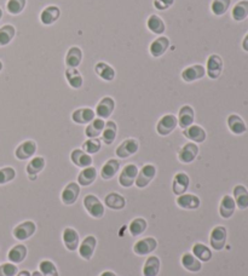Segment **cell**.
Listing matches in <instances>:
<instances>
[{
  "instance_id": "5b68a950",
  "label": "cell",
  "mask_w": 248,
  "mask_h": 276,
  "mask_svg": "<svg viewBox=\"0 0 248 276\" xmlns=\"http://www.w3.org/2000/svg\"><path fill=\"white\" fill-rule=\"evenodd\" d=\"M178 126V119L173 114H165L156 124V132L162 137H166L172 134Z\"/></svg>"
},
{
  "instance_id": "484cf974",
  "label": "cell",
  "mask_w": 248,
  "mask_h": 276,
  "mask_svg": "<svg viewBox=\"0 0 248 276\" xmlns=\"http://www.w3.org/2000/svg\"><path fill=\"white\" fill-rule=\"evenodd\" d=\"M82 50L79 46H70L66 54V66L68 68H78L82 62Z\"/></svg>"
},
{
  "instance_id": "f6af8a7d",
  "label": "cell",
  "mask_w": 248,
  "mask_h": 276,
  "mask_svg": "<svg viewBox=\"0 0 248 276\" xmlns=\"http://www.w3.org/2000/svg\"><path fill=\"white\" fill-rule=\"evenodd\" d=\"M231 0H213L212 4H211V11L214 16H220L225 15L228 10L230 8Z\"/></svg>"
},
{
  "instance_id": "6da1fadb",
  "label": "cell",
  "mask_w": 248,
  "mask_h": 276,
  "mask_svg": "<svg viewBox=\"0 0 248 276\" xmlns=\"http://www.w3.org/2000/svg\"><path fill=\"white\" fill-rule=\"evenodd\" d=\"M84 207L87 211V214L95 219H100L105 216V204L97 198L96 195L89 194L84 198Z\"/></svg>"
},
{
  "instance_id": "3957f363",
  "label": "cell",
  "mask_w": 248,
  "mask_h": 276,
  "mask_svg": "<svg viewBox=\"0 0 248 276\" xmlns=\"http://www.w3.org/2000/svg\"><path fill=\"white\" fill-rule=\"evenodd\" d=\"M228 230L223 225H217L211 230L210 244L214 251H222L226 245Z\"/></svg>"
},
{
  "instance_id": "7a4b0ae2",
  "label": "cell",
  "mask_w": 248,
  "mask_h": 276,
  "mask_svg": "<svg viewBox=\"0 0 248 276\" xmlns=\"http://www.w3.org/2000/svg\"><path fill=\"white\" fill-rule=\"evenodd\" d=\"M205 68L207 76H209L210 79H212V80H217L218 78H220L224 69L223 58L217 54L210 55L209 58H207Z\"/></svg>"
},
{
  "instance_id": "7402d4cb",
  "label": "cell",
  "mask_w": 248,
  "mask_h": 276,
  "mask_svg": "<svg viewBox=\"0 0 248 276\" xmlns=\"http://www.w3.org/2000/svg\"><path fill=\"white\" fill-rule=\"evenodd\" d=\"M62 240L66 248L70 252L76 251L80 245V236L74 228H66L63 230Z\"/></svg>"
},
{
  "instance_id": "ee69618b",
  "label": "cell",
  "mask_w": 248,
  "mask_h": 276,
  "mask_svg": "<svg viewBox=\"0 0 248 276\" xmlns=\"http://www.w3.org/2000/svg\"><path fill=\"white\" fill-rule=\"evenodd\" d=\"M148 228V223L144 218H135L129 225V231L132 236H139Z\"/></svg>"
},
{
  "instance_id": "9c48e42d",
  "label": "cell",
  "mask_w": 248,
  "mask_h": 276,
  "mask_svg": "<svg viewBox=\"0 0 248 276\" xmlns=\"http://www.w3.org/2000/svg\"><path fill=\"white\" fill-rule=\"evenodd\" d=\"M139 149V143L136 138H127L122 141L116 148L115 154L119 159H127L130 156L135 155Z\"/></svg>"
},
{
  "instance_id": "bcb514c9",
  "label": "cell",
  "mask_w": 248,
  "mask_h": 276,
  "mask_svg": "<svg viewBox=\"0 0 248 276\" xmlns=\"http://www.w3.org/2000/svg\"><path fill=\"white\" fill-rule=\"evenodd\" d=\"M26 5L27 0H8V3H6V11L10 15L17 16L22 14L23 10L26 9Z\"/></svg>"
},
{
  "instance_id": "836d02e7",
  "label": "cell",
  "mask_w": 248,
  "mask_h": 276,
  "mask_svg": "<svg viewBox=\"0 0 248 276\" xmlns=\"http://www.w3.org/2000/svg\"><path fill=\"white\" fill-rule=\"evenodd\" d=\"M100 136H102V142L106 145H112L116 139V136H118V125H116V122L113 120L106 121L105 129H103Z\"/></svg>"
},
{
  "instance_id": "5bb4252c",
  "label": "cell",
  "mask_w": 248,
  "mask_h": 276,
  "mask_svg": "<svg viewBox=\"0 0 248 276\" xmlns=\"http://www.w3.org/2000/svg\"><path fill=\"white\" fill-rule=\"evenodd\" d=\"M157 248V241L155 238H144L140 239L133 246V252L137 256H148L150 253H153L154 251Z\"/></svg>"
},
{
  "instance_id": "b9f144b4",
  "label": "cell",
  "mask_w": 248,
  "mask_h": 276,
  "mask_svg": "<svg viewBox=\"0 0 248 276\" xmlns=\"http://www.w3.org/2000/svg\"><path fill=\"white\" fill-rule=\"evenodd\" d=\"M192 253L201 262H210L212 259V251L206 245L201 244V242H196L193 246Z\"/></svg>"
},
{
  "instance_id": "d6986e66",
  "label": "cell",
  "mask_w": 248,
  "mask_h": 276,
  "mask_svg": "<svg viewBox=\"0 0 248 276\" xmlns=\"http://www.w3.org/2000/svg\"><path fill=\"white\" fill-rule=\"evenodd\" d=\"M183 136L189 139L190 142L196 143V144H199V143H203L207 138V134H206L205 129L201 128L200 125H194V124L192 126H189V128L183 130Z\"/></svg>"
},
{
  "instance_id": "83f0119b",
  "label": "cell",
  "mask_w": 248,
  "mask_h": 276,
  "mask_svg": "<svg viewBox=\"0 0 248 276\" xmlns=\"http://www.w3.org/2000/svg\"><path fill=\"white\" fill-rule=\"evenodd\" d=\"M95 73L97 74V76H99V78L102 79V80L108 81V82L113 81L116 76L115 69H114L109 63L103 62V61L96 63Z\"/></svg>"
},
{
  "instance_id": "f1b7e54d",
  "label": "cell",
  "mask_w": 248,
  "mask_h": 276,
  "mask_svg": "<svg viewBox=\"0 0 248 276\" xmlns=\"http://www.w3.org/2000/svg\"><path fill=\"white\" fill-rule=\"evenodd\" d=\"M176 202L183 209H197L201 206V200L199 196L194 194H187V193L179 195Z\"/></svg>"
},
{
  "instance_id": "9f6ffc18",
  "label": "cell",
  "mask_w": 248,
  "mask_h": 276,
  "mask_svg": "<svg viewBox=\"0 0 248 276\" xmlns=\"http://www.w3.org/2000/svg\"><path fill=\"white\" fill-rule=\"evenodd\" d=\"M31 276H43V274H42V272H40L39 270H38V271H36V270H35L34 272H33V274H32Z\"/></svg>"
},
{
  "instance_id": "d590c367",
  "label": "cell",
  "mask_w": 248,
  "mask_h": 276,
  "mask_svg": "<svg viewBox=\"0 0 248 276\" xmlns=\"http://www.w3.org/2000/svg\"><path fill=\"white\" fill-rule=\"evenodd\" d=\"M27 254H28V249L25 245L18 244L12 246L11 248L9 249L8 252V259L13 264H19V263H22L25 261Z\"/></svg>"
},
{
  "instance_id": "9a60e30c",
  "label": "cell",
  "mask_w": 248,
  "mask_h": 276,
  "mask_svg": "<svg viewBox=\"0 0 248 276\" xmlns=\"http://www.w3.org/2000/svg\"><path fill=\"white\" fill-rule=\"evenodd\" d=\"M96 247H97V239L95 238V236L93 235L86 236L78 247L79 256L82 259H85V261H90V259L93 257Z\"/></svg>"
},
{
  "instance_id": "f546056e",
  "label": "cell",
  "mask_w": 248,
  "mask_h": 276,
  "mask_svg": "<svg viewBox=\"0 0 248 276\" xmlns=\"http://www.w3.org/2000/svg\"><path fill=\"white\" fill-rule=\"evenodd\" d=\"M97 179V169L93 166H89V167L82 168L78 175V181L76 183L80 187H90L93 184Z\"/></svg>"
},
{
  "instance_id": "f35d334b",
  "label": "cell",
  "mask_w": 248,
  "mask_h": 276,
  "mask_svg": "<svg viewBox=\"0 0 248 276\" xmlns=\"http://www.w3.org/2000/svg\"><path fill=\"white\" fill-rule=\"evenodd\" d=\"M182 265L185 270L190 272H199L202 269V262L199 261L195 256L190 252H187L182 256Z\"/></svg>"
},
{
  "instance_id": "4316f807",
  "label": "cell",
  "mask_w": 248,
  "mask_h": 276,
  "mask_svg": "<svg viewBox=\"0 0 248 276\" xmlns=\"http://www.w3.org/2000/svg\"><path fill=\"white\" fill-rule=\"evenodd\" d=\"M236 204L231 195H224L219 204V215L224 219H229L235 214Z\"/></svg>"
},
{
  "instance_id": "2e32d148",
  "label": "cell",
  "mask_w": 248,
  "mask_h": 276,
  "mask_svg": "<svg viewBox=\"0 0 248 276\" xmlns=\"http://www.w3.org/2000/svg\"><path fill=\"white\" fill-rule=\"evenodd\" d=\"M80 195V185L76 182H70L61 193V200L66 206L75 204Z\"/></svg>"
},
{
  "instance_id": "30bf717a",
  "label": "cell",
  "mask_w": 248,
  "mask_h": 276,
  "mask_svg": "<svg viewBox=\"0 0 248 276\" xmlns=\"http://www.w3.org/2000/svg\"><path fill=\"white\" fill-rule=\"evenodd\" d=\"M199 145L194 142H188L179 149L178 152V160L182 164H192L195 161V159L199 155Z\"/></svg>"
},
{
  "instance_id": "d4e9b609",
  "label": "cell",
  "mask_w": 248,
  "mask_h": 276,
  "mask_svg": "<svg viewBox=\"0 0 248 276\" xmlns=\"http://www.w3.org/2000/svg\"><path fill=\"white\" fill-rule=\"evenodd\" d=\"M178 126L180 129H187L194 124L195 120V112L192 105H183L178 112Z\"/></svg>"
},
{
  "instance_id": "91938a15",
  "label": "cell",
  "mask_w": 248,
  "mask_h": 276,
  "mask_svg": "<svg viewBox=\"0 0 248 276\" xmlns=\"http://www.w3.org/2000/svg\"><path fill=\"white\" fill-rule=\"evenodd\" d=\"M247 2H248V0H247Z\"/></svg>"
},
{
  "instance_id": "60d3db41",
  "label": "cell",
  "mask_w": 248,
  "mask_h": 276,
  "mask_svg": "<svg viewBox=\"0 0 248 276\" xmlns=\"http://www.w3.org/2000/svg\"><path fill=\"white\" fill-rule=\"evenodd\" d=\"M231 17L234 21L242 22L248 17V2L247 0H241L234 6L231 10Z\"/></svg>"
},
{
  "instance_id": "11a10c76",
  "label": "cell",
  "mask_w": 248,
  "mask_h": 276,
  "mask_svg": "<svg viewBox=\"0 0 248 276\" xmlns=\"http://www.w3.org/2000/svg\"><path fill=\"white\" fill-rule=\"evenodd\" d=\"M99 276H116V274H115V272L110 271V270H107V271H103Z\"/></svg>"
},
{
  "instance_id": "ffe728a7",
  "label": "cell",
  "mask_w": 248,
  "mask_h": 276,
  "mask_svg": "<svg viewBox=\"0 0 248 276\" xmlns=\"http://www.w3.org/2000/svg\"><path fill=\"white\" fill-rule=\"evenodd\" d=\"M95 118H96L95 111L89 107L78 108L72 113V120L78 125L90 124V122H91Z\"/></svg>"
},
{
  "instance_id": "74e56055",
  "label": "cell",
  "mask_w": 248,
  "mask_h": 276,
  "mask_svg": "<svg viewBox=\"0 0 248 276\" xmlns=\"http://www.w3.org/2000/svg\"><path fill=\"white\" fill-rule=\"evenodd\" d=\"M105 205L114 211H120V209L125 208L126 199L119 193H109L105 199Z\"/></svg>"
},
{
  "instance_id": "ba28073f",
  "label": "cell",
  "mask_w": 248,
  "mask_h": 276,
  "mask_svg": "<svg viewBox=\"0 0 248 276\" xmlns=\"http://www.w3.org/2000/svg\"><path fill=\"white\" fill-rule=\"evenodd\" d=\"M36 151H38L36 142L32 141V139H27V141L22 142L21 144H18L17 148L15 149V156L18 160H29V159H32L35 155Z\"/></svg>"
},
{
  "instance_id": "f907efd6",
  "label": "cell",
  "mask_w": 248,
  "mask_h": 276,
  "mask_svg": "<svg viewBox=\"0 0 248 276\" xmlns=\"http://www.w3.org/2000/svg\"><path fill=\"white\" fill-rule=\"evenodd\" d=\"M18 272L17 265L13 263H4L0 265V276H16Z\"/></svg>"
},
{
  "instance_id": "680465c9",
  "label": "cell",
  "mask_w": 248,
  "mask_h": 276,
  "mask_svg": "<svg viewBox=\"0 0 248 276\" xmlns=\"http://www.w3.org/2000/svg\"><path fill=\"white\" fill-rule=\"evenodd\" d=\"M2 18H3V10L0 8V21H2Z\"/></svg>"
},
{
  "instance_id": "8fae6325",
  "label": "cell",
  "mask_w": 248,
  "mask_h": 276,
  "mask_svg": "<svg viewBox=\"0 0 248 276\" xmlns=\"http://www.w3.org/2000/svg\"><path fill=\"white\" fill-rule=\"evenodd\" d=\"M114 111H115V101L110 96H106V97H103L97 103L95 113L98 118L106 120V119L110 118Z\"/></svg>"
},
{
  "instance_id": "816d5d0a",
  "label": "cell",
  "mask_w": 248,
  "mask_h": 276,
  "mask_svg": "<svg viewBox=\"0 0 248 276\" xmlns=\"http://www.w3.org/2000/svg\"><path fill=\"white\" fill-rule=\"evenodd\" d=\"M174 4V0H154L153 5L154 8L159 11H165V10H169L171 6Z\"/></svg>"
},
{
  "instance_id": "cb8c5ba5",
  "label": "cell",
  "mask_w": 248,
  "mask_h": 276,
  "mask_svg": "<svg viewBox=\"0 0 248 276\" xmlns=\"http://www.w3.org/2000/svg\"><path fill=\"white\" fill-rule=\"evenodd\" d=\"M70 160H72V162L76 166V167L80 168H85L89 167V166H92L93 162L92 156L84 152L82 149H74V151L70 153Z\"/></svg>"
},
{
  "instance_id": "8992f818",
  "label": "cell",
  "mask_w": 248,
  "mask_h": 276,
  "mask_svg": "<svg viewBox=\"0 0 248 276\" xmlns=\"http://www.w3.org/2000/svg\"><path fill=\"white\" fill-rule=\"evenodd\" d=\"M36 231V224L33 221H26L16 225L12 230V235L16 240L26 241L32 238Z\"/></svg>"
},
{
  "instance_id": "ac0fdd59",
  "label": "cell",
  "mask_w": 248,
  "mask_h": 276,
  "mask_svg": "<svg viewBox=\"0 0 248 276\" xmlns=\"http://www.w3.org/2000/svg\"><path fill=\"white\" fill-rule=\"evenodd\" d=\"M45 166H46V160L43 158V156H33L26 166L27 176H28L31 181H34V179L38 177V175L40 174V172L45 168Z\"/></svg>"
},
{
  "instance_id": "277c9868",
  "label": "cell",
  "mask_w": 248,
  "mask_h": 276,
  "mask_svg": "<svg viewBox=\"0 0 248 276\" xmlns=\"http://www.w3.org/2000/svg\"><path fill=\"white\" fill-rule=\"evenodd\" d=\"M156 176V167L153 164L144 165L138 171L137 178L135 181V185L139 189H144L152 183V181Z\"/></svg>"
},
{
  "instance_id": "c3c4849f",
  "label": "cell",
  "mask_w": 248,
  "mask_h": 276,
  "mask_svg": "<svg viewBox=\"0 0 248 276\" xmlns=\"http://www.w3.org/2000/svg\"><path fill=\"white\" fill-rule=\"evenodd\" d=\"M39 271L42 272L43 276H59L55 263L49 261V259H44V261L40 262Z\"/></svg>"
},
{
  "instance_id": "44dd1931",
  "label": "cell",
  "mask_w": 248,
  "mask_h": 276,
  "mask_svg": "<svg viewBox=\"0 0 248 276\" xmlns=\"http://www.w3.org/2000/svg\"><path fill=\"white\" fill-rule=\"evenodd\" d=\"M189 185H190V177L185 174V172H178V174L174 175L172 181V192L174 195L179 196L184 194V193H187Z\"/></svg>"
},
{
  "instance_id": "7dc6e473",
  "label": "cell",
  "mask_w": 248,
  "mask_h": 276,
  "mask_svg": "<svg viewBox=\"0 0 248 276\" xmlns=\"http://www.w3.org/2000/svg\"><path fill=\"white\" fill-rule=\"evenodd\" d=\"M102 148V141H99L98 138H87V141L82 143L81 149L87 154L92 155L97 154Z\"/></svg>"
},
{
  "instance_id": "8d00e7d4",
  "label": "cell",
  "mask_w": 248,
  "mask_h": 276,
  "mask_svg": "<svg viewBox=\"0 0 248 276\" xmlns=\"http://www.w3.org/2000/svg\"><path fill=\"white\" fill-rule=\"evenodd\" d=\"M105 125L106 121L103 119L95 118L90 124H87L85 129V136L87 138H98L102 135Z\"/></svg>"
},
{
  "instance_id": "4fadbf2b",
  "label": "cell",
  "mask_w": 248,
  "mask_h": 276,
  "mask_svg": "<svg viewBox=\"0 0 248 276\" xmlns=\"http://www.w3.org/2000/svg\"><path fill=\"white\" fill-rule=\"evenodd\" d=\"M206 75V68L202 65H193L184 68L182 74V80L185 82H194L201 80Z\"/></svg>"
},
{
  "instance_id": "52a82bcc",
  "label": "cell",
  "mask_w": 248,
  "mask_h": 276,
  "mask_svg": "<svg viewBox=\"0 0 248 276\" xmlns=\"http://www.w3.org/2000/svg\"><path fill=\"white\" fill-rule=\"evenodd\" d=\"M138 171L139 168L137 167V165L135 164H127L126 166H123V168L119 175V184L121 185L122 188L132 187V185L135 184Z\"/></svg>"
},
{
  "instance_id": "7c38bea8",
  "label": "cell",
  "mask_w": 248,
  "mask_h": 276,
  "mask_svg": "<svg viewBox=\"0 0 248 276\" xmlns=\"http://www.w3.org/2000/svg\"><path fill=\"white\" fill-rule=\"evenodd\" d=\"M171 45L170 39L165 35H159L156 39H154L152 44L149 45V52L153 57L159 58L167 52Z\"/></svg>"
},
{
  "instance_id": "f5cc1de1",
  "label": "cell",
  "mask_w": 248,
  "mask_h": 276,
  "mask_svg": "<svg viewBox=\"0 0 248 276\" xmlns=\"http://www.w3.org/2000/svg\"><path fill=\"white\" fill-rule=\"evenodd\" d=\"M241 46H242V50L244 52H248V33L246 35H244V38H243L242 44H241Z\"/></svg>"
},
{
  "instance_id": "681fc988",
  "label": "cell",
  "mask_w": 248,
  "mask_h": 276,
  "mask_svg": "<svg viewBox=\"0 0 248 276\" xmlns=\"http://www.w3.org/2000/svg\"><path fill=\"white\" fill-rule=\"evenodd\" d=\"M16 178V169L11 166L0 168V185L8 184Z\"/></svg>"
},
{
  "instance_id": "d6a6232c",
  "label": "cell",
  "mask_w": 248,
  "mask_h": 276,
  "mask_svg": "<svg viewBox=\"0 0 248 276\" xmlns=\"http://www.w3.org/2000/svg\"><path fill=\"white\" fill-rule=\"evenodd\" d=\"M66 80L68 82V85L72 89L74 90H79L82 88L84 85V78L81 75V73L78 68H68L67 67L66 69Z\"/></svg>"
},
{
  "instance_id": "db71d44e",
  "label": "cell",
  "mask_w": 248,
  "mask_h": 276,
  "mask_svg": "<svg viewBox=\"0 0 248 276\" xmlns=\"http://www.w3.org/2000/svg\"><path fill=\"white\" fill-rule=\"evenodd\" d=\"M31 275L32 274L28 270H22V271H18L17 275H16V276H31Z\"/></svg>"
},
{
  "instance_id": "6f0895ef",
  "label": "cell",
  "mask_w": 248,
  "mask_h": 276,
  "mask_svg": "<svg viewBox=\"0 0 248 276\" xmlns=\"http://www.w3.org/2000/svg\"><path fill=\"white\" fill-rule=\"evenodd\" d=\"M3 67H4V65H3V62H2V61H0V72H2V71H3Z\"/></svg>"
},
{
  "instance_id": "4dcf8cb0",
  "label": "cell",
  "mask_w": 248,
  "mask_h": 276,
  "mask_svg": "<svg viewBox=\"0 0 248 276\" xmlns=\"http://www.w3.org/2000/svg\"><path fill=\"white\" fill-rule=\"evenodd\" d=\"M120 169V161L118 159H109L100 168V177L105 181H110L115 177Z\"/></svg>"
},
{
  "instance_id": "7bdbcfd3",
  "label": "cell",
  "mask_w": 248,
  "mask_h": 276,
  "mask_svg": "<svg viewBox=\"0 0 248 276\" xmlns=\"http://www.w3.org/2000/svg\"><path fill=\"white\" fill-rule=\"evenodd\" d=\"M16 35V28L12 25H4L0 27V48H5L13 40Z\"/></svg>"
},
{
  "instance_id": "1f68e13d",
  "label": "cell",
  "mask_w": 248,
  "mask_h": 276,
  "mask_svg": "<svg viewBox=\"0 0 248 276\" xmlns=\"http://www.w3.org/2000/svg\"><path fill=\"white\" fill-rule=\"evenodd\" d=\"M233 198L235 200L236 207L240 209L248 208V190L242 184H237L233 189Z\"/></svg>"
},
{
  "instance_id": "e575fe53",
  "label": "cell",
  "mask_w": 248,
  "mask_h": 276,
  "mask_svg": "<svg viewBox=\"0 0 248 276\" xmlns=\"http://www.w3.org/2000/svg\"><path fill=\"white\" fill-rule=\"evenodd\" d=\"M147 28L155 35H163L166 31L165 21L159 15H150L147 19Z\"/></svg>"
},
{
  "instance_id": "603a6c76",
  "label": "cell",
  "mask_w": 248,
  "mask_h": 276,
  "mask_svg": "<svg viewBox=\"0 0 248 276\" xmlns=\"http://www.w3.org/2000/svg\"><path fill=\"white\" fill-rule=\"evenodd\" d=\"M228 129L233 135L241 136L247 131V125L239 114H230L226 119Z\"/></svg>"
},
{
  "instance_id": "ab89813d",
  "label": "cell",
  "mask_w": 248,
  "mask_h": 276,
  "mask_svg": "<svg viewBox=\"0 0 248 276\" xmlns=\"http://www.w3.org/2000/svg\"><path fill=\"white\" fill-rule=\"evenodd\" d=\"M161 268V262L156 256H150L147 258L143 267V276H157Z\"/></svg>"
},
{
  "instance_id": "e0dca14e",
  "label": "cell",
  "mask_w": 248,
  "mask_h": 276,
  "mask_svg": "<svg viewBox=\"0 0 248 276\" xmlns=\"http://www.w3.org/2000/svg\"><path fill=\"white\" fill-rule=\"evenodd\" d=\"M61 17V9L56 5H49L40 12V22L44 26H52Z\"/></svg>"
}]
</instances>
